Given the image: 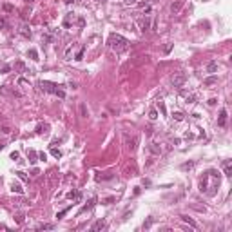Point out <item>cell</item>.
Masks as SVG:
<instances>
[{"label": "cell", "mask_w": 232, "mask_h": 232, "mask_svg": "<svg viewBox=\"0 0 232 232\" xmlns=\"http://www.w3.org/2000/svg\"><path fill=\"white\" fill-rule=\"evenodd\" d=\"M4 147H5V145H4V143H2V141H0V151H2V149H4Z\"/></svg>", "instance_id": "ee69618b"}, {"label": "cell", "mask_w": 232, "mask_h": 232, "mask_svg": "<svg viewBox=\"0 0 232 232\" xmlns=\"http://www.w3.org/2000/svg\"><path fill=\"white\" fill-rule=\"evenodd\" d=\"M27 158H29V161L33 163V165H35V163H36V158H38V152L29 151V152H27Z\"/></svg>", "instance_id": "d6986e66"}, {"label": "cell", "mask_w": 232, "mask_h": 232, "mask_svg": "<svg viewBox=\"0 0 232 232\" xmlns=\"http://www.w3.org/2000/svg\"><path fill=\"white\" fill-rule=\"evenodd\" d=\"M36 132H38V134H45V132H49V125H47V124H40V125L36 127Z\"/></svg>", "instance_id": "9a60e30c"}, {"label": "cell", "mask_w": 232, "mask_h": 232, "mask_svg": "<svg viewBox=\"0 0 232 232\" xmlns=\"http://www.w3.org/2000/svg\"><path fill=\"white\" fill-rule=\"evenodd\" d=\"M84 51H85V47H82V49L76 53V56H74V60H82V58H84Z\"/></svg>", "instance_id": "83f0119b"}, {"label": "cell", "mask_w": 232, "mask_h": 232, "mask_svg": "<svg viewBox=\"0 0 232 232\" xmlns=\"http://www.w3.org/2000/svg\"><path fill=\"white\" fill-rule=\"evenodd\" d=\"M0 71H2V73H9V71H11V65L5 64V65H2V69H0Z\"/></svg>", "instance_id": "836d02e7"}, {"label": "cell", "mask_w": 232, "mask_h": 232, "mask_svg": "<svg viewBox=\"0 0 232 232\" xmlns=\"http://www.w3.org/2000/svg\"><path fill=\"white\" fill-rule=\"evenodd\" d=\"M125 140H127V147L131 149V151H134V149H136V138H134V136H132V138L129 140L127 136H125Z\"/></svg>", "instance_id": "44dd1931"}, {"label": "cell", "mask_w": 232, "mask_h": 232, "mask_svg": "<svg viewBox=\"0 0 232 232\" xmlns=\"http://www.w3.org/2000/svg\"><path fill=\"white\" fill-rule=\"evenodd\" d=\"M80 114H82V118H87V114H89V111H87L85 104H80Z\"/></svg>", "instance_id": "cb8c5ba5"}, {"label": "cell", "mask_w": 232, "mask_h": 232, "mask_svg": "<svg viewBox=\"0 0 232 232\" xmlns=\"http://www.w3.org/2000/svg\"><path fill=\"white\" fill-rule=\"evenodd\" d=\"M94 203H96V198H91V200H89V203H87L85 207H82V210H80V212H85V210H91V209L94 207Z\"/></svg>", "instance_id": "2e32d148"}, {"label": "cell", "mask_w": 232, "mask_h": 232, "mask_svg": "<svg viewBox=\"0 0 232 232\" xmlns=\"http://www.w3.org/2000/svg\"><path fill=\"white\" fill-rule=\"evenodd\" d=\"M0 93H2V94H15V96H18V93H16V91H11L8 85H2V87H0Z\"/></svg>", "instance_id": "ac0fdd59"}, {"label": "cell", "mask_w": 232, "mask_h": 232, "mask_svg": "<svg viewBox=\"0 0 232 232\" xmlns=\"http://www.w3.org/2000/svg\"><path fill=\"white\" fill-rule=\"evenodd\" d=\"M36 85H38V89H40V91H44V93H51V94H56V96H60V98H65V93H64L62 89H58V85H56V84H53V82L38 80V82H36Z\"/></svg>", "instance_id": "7a4b0ae2"}, {"label": "cell", "mask_w": 232, "mask_h": 232, "mask_svg": "<svg viewBox=\"0 0 232 232\" xmlns=\"http://www.w3.org/2000/svg\"><path fill=\"white\" fill-rule=\"evenodd\" d=\"M16 176H18V178L22 180V181H29V178H27V176H25V172H22V170H18V172H16Z\"/></svg>", "instance_id": "4316f807"}, {"label": "cell", "mask_w": 232, "mask_h": 232, "mask_svg": "<svg viewBox=\"0 0 232 232\" xmlns=\"http://www.w3.org/2000/svg\"><path fill=\"white\" fill-rule=\"evenodd\" d=\"M36 229H38V230H53L54 225H53V223H40Z\"/></svg>", "instance_id": "e0dca14e"}, {"label": "cell", "mask_w": 232, "mask_h": 232, "mask_svg": "<svg viewBox=\"0 0 232 232\" xmlns=\"http://www.w3.org/2000/svg\"><path fill=\"white\" fill-rule=\"evenodd\" d=\"M187 82V74L185 73H176L172 74V78H170V84L174 87H183V84Z\"/></svg>", "instance_id": "3957f363"}, {"label": "cell", "mask_w": 232, "mask_h": 232, "mask_svg": "<svg viewBox=\"0 0 232 232\" xmlns=\"http://www.w3.org/2000/svg\"><path fill=\"white\" fill-rule=\"evenodd\" d=\"M51 154L54 156V158H62V151H60V149H56L54 145H51Z\"/></svg>", "instance_id": "603a6c76"}, {"label": "cell", "mask_w": 232, "mask_h": 232, "mask_svg": "<svg viewBox=\"0 0 232 232\" xmlns=\"http://www.w3.org/2000/svg\"><path fill=\"white\" fill-rule=\"evenodd\" d=\"M102 229H105V220H98V221L91 227V232H98V230H102Z\"/></svg>", "instance_id": "9c48e42d"}, {"label": "cell", "mask_w": 232, "mask_h": 232, "mask_svg": "<svg viewBox=\"0 0 232 232\" xmlns=\"http://www.w3.org/2000/svg\"><path fill=\"white\" fill-rule=\"evenodd\" d=\"M11 160H18V152H16V151L11 152Z\"/></svg>", "instance_id": "ab89813d"}, {"label": "cell", "mask_w": 232, "mask_h": 232, "mask_svg": "<svg viewBox=\"0 0 232 232\" xmlns=\"http://www.w3.org/2000/svg\"><path fill=\"white\" fill-rule=\"evenodd\" d=\"M218 125H220V127H225V125H227V109H221V111H220Z\"/></svg>", "instance_id": "52a82bcc"}, {"label": "cell", "mask_w": 232, "mask_h": 232, "mask_svg": "<svg viewBox=\"0 0 232 232\" xmlns=\"http://www.w3.org/2000/svg\"><path fill=\"white\" fill-rule=\"evenodd\" d=\"M181 8H183V0H176V2L170 4V13H172V15H178L181 11Z\"/></svg>", "instance_id": "8992f818"}, {"label": "cell", "mask_w": 232, "mask_h": 232, "mask_svg": "<svg viewBox=\"0 0 232 232\" xmlns=\"http://www.w3.org/2000/svg\"><path fill=\"white\" fill-rule=\"evenodd\" d=\"M38 160H44V161H45V160H47V154H45V152H38Z\"/></svg>", "instance_id": "e575fe53"}, {"label": "cell", "mask_w": 232, "mask_h": 232, "mask_svg": "<svg viewBox=\"0 0 232 232\" xmlns=\"http://www.w3.org/2000/svg\"><path fill=\"white\" fill-rule=\"evenodd\" d=\"M136 0H125V5H129V4H134Z\"/></svg>", "instance_id": "7bdbcfd3"}, {"label": "cell", "mask_w": 232, "mask_h": 232, "mask_svg": "<svg viewBox=\"0 0 232 232\" xmlns=\"http://www.w3.org/2000/svg\"><path fill=\"white\" fill-rule=\"evenodd\" d=\"M8 27V20L5 18H0V29H5Z\"/></svg>", "instance_id": "d6a6232c"}, {"label": "cell", "mask_w": 232, "mask_h": 232, "mask_svg": "<svg viewBox=\"0 0 232 232\" xmlns=\"http://www.w3.org/2000/svg\"><path fill=\"white\" fill-rule=\"evenodd\" d=\"M149 118H151V120L154 121L156 118H158V111H156V109H152V111H151V113H149Z\"/></svg>", "instance_id": "f1b7e54d"}, {"label": "cell", "mask_w": 232, "mask_h": 232, "mask_svg": "<svg viewBox=\"0 0 232 232\" xmlns=\"http://www.w3.org/2000/svg\"><path fill=\"white\" fill-rule=\"evenodd\" d=\"M136 24H138L140 31H143V33H145L147 29H151V20H149V16H147V15L143 16V18H138V20H136Z\"/></svg>", "instance_id": "277c9868"}, {"label": "cell", "mask_w": 232, "mask_h": 232, "mask_svg": "<svg viewBox=\"0 0 232 232\" xmlns=\"http://www.w3.org/2000/svg\"><path fill=\"white\" fill-rule=\"evenodd\" d=\"M24 2H29V4H31V2H33V0H24Z\"/></svg>", "instance_id": "f6af8a7d"}, {"label": "cell", "mask_w": 232, "mask_h": 232, "mask_svg": "<svg viewBox=\"0 0 232 232\" xmlns=\"http://www.w3.org/2000/svg\"><path fill=\"white\" fill-rule=\"evenodd\" d=\"M13 69L18 71V73H24V71H25V64H24V62H16L15 65H13Z\"/></svg>", "instance_id": "ffe728a7"}, {"label": "cell", "mask_w": 232, "mask_h": 232, "mask_svg": "<svg viewBox=\"0 0 232 232\" xmlns=\"http://www.w3.org/2000/svg\"><path fill=\"white\" fill-rule=\"evenodd\" d=\"M149 151H151L152 154H156V156H160L161 154V147L158 145V143H151V145H149Z\"/></svg>", "instance_id": "8fae6325"}, {"label": "cell", "mask_w": 232, "mask_h": 232, "mask_svg": "<svg viewBox=\"0 0 232 232\" xmlns=\"http://www.w3.org/2000/svg\"><path fill=\"white\" fill-rule=\"evenodd\" d=\"M2 132H4V134H9V132H11V129H9L8 125H4V127H2Z\"/></svg>", "instance_id": "d590c367"}, {"label": "cell", "mask_w": 232, "mask_h": 232, "mask_svg": "<svg viewBox=\"0 0 232 232\" xmlns=\"http://www.w3.org/2000/svg\"><path fill=\"white\" fill-rule=\"evenodd\" d=\"M218 84V76H209V78H205L203 80V85H207V87H210V85H216Z\"/></svg>", "instance_id": "7c38bea8"}, {"label": "cell", "mask_w": 232, "mask_h": 232, "mask_svg": "<svg viewBox=\"0 0 232 232\" xmlns=\"http://www.w3.org/2000/svg\"><path fill=\"white\" fill-rule=\"evenodd\" d=\"M69 209H71V207H67V209H64V210H62V212H58V214H56V218H58V220H60V218H64L67 212H69Z\"/></svg>", "instance_id": "1f68e13d"}, {"label": "cell", "mask_w": 232, "mask_h": 232, "mask_svg": "<svg viewBox=\"0 0 232 232\" xmlns=\"http://www.w3.org/2000/svg\"><path fill=\"white\" fill-rule=\"evenodd\" d=\"M11 190H13V192H16V194H24V189H22V185H20L18 181H13L11 183Z\"/></svg>", "instance_id": "30bf717a"}, {"label": "cell", "mask_w": 232, "mask_h": 232, "mask_svg": "<svg viewBox=\"0 0 232 232\" xmlns=\"http://www.w3.org/2000/svg\"><path fill=\"white\" fill-rule=\"evenodd\" d=\"M71 53H73V44L67 45V51H65V60H71Z\"/></svg>", "instance_id": "d4e9b609"}, {"label": "cell", "mask_w": 232, "mask_h": 232, "mask_svg": "<svg viewBox=\"0 0 232 232\" xmlns=\"http://www.w3.org/2000/svg\"><path fill=\"white\" fill-rule=\"evenodd\" d=\"M18 33L22 36H25V38H29L31 36V29H29V24H25V22H22L18 25Z\"/></svg>", "instance_id": "5b68a950"}, {"label": "cell", "mask_w": 232, "mask_h": 232, "mask_svg": "<svg viewBox=\"0 0 232 232\" xmlns=\"http://www.w3.org/2000/svg\"><path fill=\"white\" fill-rule=\"evenodd\" d=\"M107 45L111 47L114 53H124V51H127V47H129V40L124 38L121 35L113 33V35L109 36V40H107Z\"/></svg>", "instance_id": "6da1fadb"}, {"label": "cell", "mask_w": 232, "mask_h": 232, "mask_svg": "<svg viewBox=\"0 0 232 232\" xmlns=\"http://www.w3.org/2000/svg\"><path fill=\"white\" fill-rule=\"evenodd\" d=\"M4 11H8V13H13V11H15V8H13L11 4H4Z\"/></svg>", "instance_id": "4dcf8cb0"}, {"label": "cell", "mask_w": 232, "mask_h": 232, "mask_svg": "<svg viewBox=\"0 0 232 232\" xmlns=\"http://www.w3.org/2000/svg\"><path fill=\"white\" fill-rule=\"evenodd\" d=\"M27 56L36 62V60H38V51H36V49H29V51H27Z\"/></svg>", "instance_id": "7402d4cb"}, {"label": "cell", "mask_w": 232, "mask_h": 232, "mask_svg": "<svg viewBox=\"0 0 232 232\" xmlns=\"http://www.w3.org/2000/svg\"><path fill=\"white\" fill-rule=\"evenodd\" d=\"M216 71H218V62H209V64H207V73L214 74Z\"/></svg>", "instance_id": "4fadbf2b"}, {"label": "cell", "mask_w": 232, "mask_h": 232, "mask_svg": "<svg viewBox=\"0 0 232 232\" xmlns=\"http://www.w3.org/2000/svg\"><path fill=\"white\" fill-rule=\"evenodd\" d=\"M16 223H24V214H18L16 216Z\"/></svg>", "instance_id": "8d00e7d4"}, {"label": "cell", "mask_w": 232, "mask_h": 232, "mask_svg": "<svg viewBox=\"0 0 232 232\" xmlns=\"http://www.w3.org/2000/svg\"><path fill=\"white\" fill-rule=\"evenodd\" d=\"M158 107H160V111H161L163 114H165V113H167V111H165V105H163V104H161V102H160V104H158Z\"/></svg>", "instance_id": "f35d334b"}, {"label": "cell", "mask_w": 232, "mask_h": 232, "mask_svg": "<svg viewBox=\"0 0 232 232\" xmlns=\"http://www.w3.org/2000/svg\"><path fill=\"white\" fill-rule=\"evenodd\" d=\"M170 49H172V44H169V45H165V47H163V53H169Z\"/></svg>", "instance_id": "74e56055"}, {"label": "cell", "mask_w": 232, "mask_h": 232, "mask_svg": "<svg viewBox=\"0 0 232 232\" xmlns=\"http://www.w3.org/2000/svg\"><path fill=\"white\" fill-rule=\"evenodd\" d=\"M192 167H194V161H189V163H183V165H181V170H189Z\"/></svg>", "instance_id": "484cf974"}, {"label": "cell", "mask_w": 232, "mask_h": 232, "mask_svg": "<svg viewBox=\"0 0 232 232\" xmlns=\"http://www.w3.org/2000/svg\"><path fill=\"white\" fill-rule=\"evenodd\" d=\"M181 221H185V223H189L190 225V227H192V229H198V223L192 220V218H189V216H181Z\"/></svg>", "instance_id": "5bb4252c"}, {"label": "cell", "mask_w": 232, "mask_h": 232, "mask_svg": "<svg viewBox=\"0 0 232 232\" xmlns=\"http://www.w3.org/2000/svg\"><path fill=\"white\" fill-rule=\"evenodd\" d=\"M223 174L225 176H232V161L230 160L223 161Z\"/></svg>", "instance_id": "ba28073f"}, {"label": "cell", "mask_w": 232, "mask_h": 232, "mask_svg": "<svg viewBox=\"0 0 232 232\" xmlns=\"http://www.w3.org/2000/svg\"><path fill=\"white\" fill-rule=\"evenodd\" d=\"M156 2H158V0H145V4H147V5H151V4H156Z\"/></svg>", "instance_id": "60d3db41"}, {"label": "cell", "mask_w": 232, "mask_h": 232, "mask_svg": "<svg viewBox=\"0 0 232 232\" xmlns=\"http://www.w3.org/2000/svg\"><path fill=\"white\" fill-rule=\"evenodd\" d=\"M172 118H174L176 121H183V114H181V113H174Z\"/></svg>", "instance_id": "f546056e"}, {"label": "cell", "mask_w": 232, "mask_h": 232, "mask_svg": "<svg viewBox=\"0 0 232 232\" xmlns=\"http://www.w3.org/2000/svg\"><path fill=\"white\" fill-rule=\"evenodd\" d=\"M114 201V198H107V200H105V205H109V203H113Z\"/></svg>", "instance_id": "b9f144b4"}]
</instances>
